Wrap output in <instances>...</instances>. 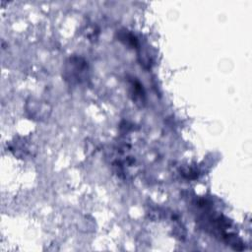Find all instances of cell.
Segmentation results:
<instances>
[{"instance_id": "cell-1", "label": "cell", "mask_w": 252, "mask_h": 252, "mask_svg": "<svg viewBox=\"0 0 252 252\" xmlns=\"http://www.w3.org/2000/svg\"><path fill=\"white\" fill-rule=\"evenodd\" d=\"M86 62H84L81 58L73 57L70 58L65 67V77L66 80H70V82L76 81L79 82L84 78L86 72Z\"/></svg>"}]
</instances>
